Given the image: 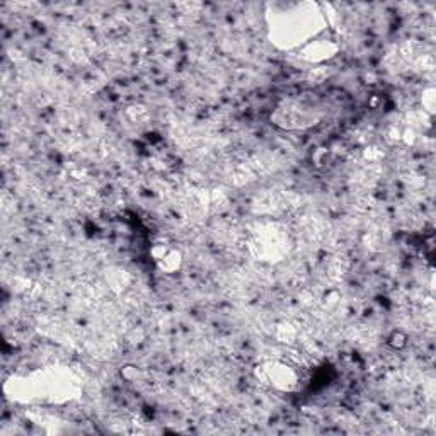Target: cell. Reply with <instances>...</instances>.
I'll list each match as a JSON object with an SVG mask.
<instances>
[{
	"mask_svg": "<svg viewBox=\"0 0 436 436\" xmlns=\"http://www.w3.org/2000/svg\"><path fill=\"white\" fill-rule=\"evenodd\" d=\"M263 372H265V379L267 382H271L274 387L281 388V390H293L296 383L300 382L298 373L290 365L269 363L263 368Z\"/></svg>",
	"mask_w": 436,
	"mask_h": 436,
	"instance_id": "cell-1",
	"label": "cell"
},
{
	"mask_svg": "<svg viewBox=\"0 0 436 436\" xmlns=\"http://www.w3.org/2000/svg\"><path fill=\"white\" fill-rule=\"evenodd\" d=\"M338 51V46L331 41H309L305 46H302L300 55L309 61H322L325 58L334 57Z\"/></svg>",
	"mask_w": 436,
	"mask_h": 436,
	"instance_id": "cell-2",
	"label": "cell"
},
{
	"mask_svg": "<svg viewBox=\"0 0 436 436\" xmlns=\"http://www.w3.org/2000/svg\"><path fill=\"white\" fill-rule=\"evenodd\" d=\"M157 263H159L160 269L172 273V271H176L181 266V254L176 251H166V254H164L162 258L157 259Z\"/></svg>",
	"mask_w": 436,
	"mask_h": 436,
	"instance_id": "cell-3",
	"label": "cell"
}]
</instances>
